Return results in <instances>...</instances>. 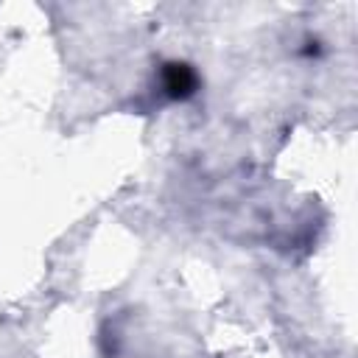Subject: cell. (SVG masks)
Segmentation results:
<instances>
[{
	"label": "cell",
	"instance_id": "1",
	"mask_svg": "<svg viewBox=\"0 0 358 358\" xmlns=\"http://www.w3.org/2000/svg\"><path fill=\"white\" fill-rule=\"evenodd\" d=\"M196 84H199V78H196V73L187 64H176V62L173 64H165V70H162V87H165V92L171 98H187V95H193Z\"/></svg>",
	"mask_w": 358,
	"mask_h": 358
}]
</instances>
